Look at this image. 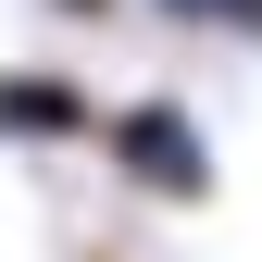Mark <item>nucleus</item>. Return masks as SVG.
Wrapping results in <instances>:
<instances>
[{
  "label": "nucleus",
  "instance_id": "obj_1",
  "mask_svg": "<svg viewBox=\"0 0 262 262\" xmlns=\"http://www.w3.org/2000/svg\"><path fill=\"white\" fill-rule=\"evenodd\" d=\"M100 162L125 175V200H162V212H200L212 187H225V162H212V138H200V113L162 100V88L100 113Z\"/></svg>",
  "mask_w": 262,
  "mask_h": 262
},
{
  "label": "nucleus",
  "instance_id": "obj_2",
  "mask_svg": "<svg viewBox=\"0 0 262 262\" xmlns=\"http://www.w3.org/2000/svg\"><path fill=\"white\" fill-rule=\"evenodd\" d=\"M100 88L62 62H0V150H100Z\"/></svg>",
  "mask_w": 262,
  "mask_h": 262
},
{
  "label": "nucleus",
  "instance_id": "obj_3",
  "mask_svg": "<svg viewBox=\"0 0 262 262\" xmlns=\"http://www.w3.org/2000/svg\"><path fill=\"white\" fill-rule=\"evenodd\" d=\"M162 25H200V38H250L262 50V0H150Z\"/></svg>",
  "mask_w": 262,
  "mask_h": 262
},
{
  "label": "nucleus",
  "instance_id": "obj_4",
  "mask_svg": "<svg viewBox=\"0 0 262 262\" xmlns=\"http://www.w3.org/2000/svg\"><path fill=\"white\" fill-rule=\"evenodd\" d=\"M62 13H113V0H62Z\"/></svg>",
  "mask_w": 262,
  "mask_h": 262
}]
</instances>
